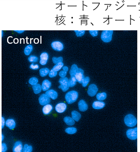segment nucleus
Here are the masks:
<instances>
[{"label": "nucleus", "instance_id": "nucleus-42", "mask_svg": "<svg viewBox=\"0 0 140 152\" xmlns=\"http://www.w3.org/2000/svg\"><path fill=\"white\" fill-rule=\"evenodd\" d=\"M14 31H15V32H17V33H22V32H24V30H22V31L14 30Z\"/></svg>", "mask_w": 140, "mask_h": 152}, {"label": "nucleus", "instance_id": "nucleus-31", "mask_svg": "<svg viewBox=\"0 0 140 152\" xmlns=\"http://www.w3.org/2000/svg\"><path fill=\"white\" fill-rule=\"evenodd\" d=\"M63 61V58L62 57H60L58 58L56 57H53L52 58V61L53 63L55 64H57L59 63L62 62Z\"/></svg>", "mask_w": 140, "mask_h": 152}, {"label": "nucleus", "instance_id": "nucleus-8", "mask_svg": "<svg viewBox=\"0 0 140 152\" xmlns=\"http://www.w3.org/2000/svg\"><path fill=\"white\" fill-rule=\"evenodd\" d=\"M51 46L54 50L57 51H61L64 48L63 44L61 42L58 41L53 42L51 44Z\"/></svg>", "mask_w": 140, "mask_h": 152}, {"label": "nucleus", "instance_id": "nucleus-9", "mask_svg": "<svg viewBox=\"0 0 140 152\" xmlns=\"http://www.w3.org/2000/svg\"><path fill=\"white\" fill-rule=\"evenodd\" d=\"M84 71L82 69L79 68L78 72L75 75L74 77L75 78L76 81L79 83L82 84V82L84 79Z\"/></svg>", "mask_w": 140, "mask_h": 152}, {"label": "nucleus", "instance_id": "nucleus-2", "mask_svg": "<svg viewBox=\"0 0 140 152\" xmlns=\"http://www.w3.org/2000/svg\"><path fill=\"white\" fill-rule=\"evenodd\" d=\"M124 123L127 126L132 127L136 125L137 123L136 118L132 114H128L124 118Z\"/></svg>", "mask_w": 140, "mask_h": 152}, {"label": "nucleus", "instance_id": "nucleus-25", "mask_svg": "<svg viewBox=\"0 0 140 152\" xmlns=\"http://www.w3.org/2000/svg\"><path fill=\"white\" fill-rule=\"evenodd\" d=\"M33 49V47L31 45H28L24 49V53L26 55H29Z\"/></svg>", "mask_w": 140, "mask_h": 152}, {"label": "nucleus", "instance_id": "nucleus-10", "mask_svg": "<svg viewBox=\"0 0 140 152\" xmlns=\"http://www.w3.org/2000/svg\"><path fill=\"white\" fill-rule=\"evenodd\" d=\"M67 107V106L65 103H61L56 105L55 109L58 113H62L66 110Z\"/></svg>", "mask_w": 140, "mask_h": 152}, {"label": "nucleus", "instance_id": "nucleus-21", "mask_svg": "<svg viewBox=\"0 0 140 152\" xmlns=\"http://www.w3.org/2000/svg\"><path fill=\"white\" fill-rule=\"evenodd\" d=\"M64 121L67 125L72 126L75 124L74 120L70 117H66L64 118Z\"/></svg>", "mask_w": 140, "mask_h": 152}, {"label": "nucleus", "instance_id": "nucleus-17", "mask_svg": "<svg viewBox=\"0 0 140 152\" xmlns=\"http://www.w3.org/2000/svg\"><path fill=\"white\" fill-rule=\"evenodd\" d=\"M51 86V82L48 80H45L42 82V88L43 91H47Z\"/></svg>", "mask_w": 140, "mask_h": 152}, {"label": "nucleus", "instance_id": "nucleus-16", "mask_svg": "<svg viewBox=\"0 0 140 152\" xmlns=\"http://www.w3.org/2000/svg\"><path fill=\"white\" fill-rule=\"evenodd\" d=\"M53 109V107L51 104H47L45 105L42 108V112L45 115H48Z\"/></svg>", "mask_w": 140, "mask_h": 152}, {"label": "nucleus", "instance_id": "nucleus-34", "mask_svg": "<svg viewBox=\"0 0 140 152\" xmlns=\"http://www.w3.org/2000/svg\"><path fill=\"white\" fill-rule=\"evenodd\" d=\"M76 32V35L77 37H81L84 34L85 31V30H74Z\"/></svg>", "mask_w": 140, "mask_h": 152}, {"label": "nucleus", "instance_id": "nucleus-23", "mask_svg": "<svg viewBox=\"0 0 140 152\" xmlns=\"http://www.w3.org/2000/svg\"><path fill=\"white\" fill-rule=\"evenodd\" d=\"M40 75L42 77H44L50 72V70L47 68H44L39 71Z\"/></svg>", "mask_w": 140, "mask_h": 152}, {"label": "nucleus", "instance_id": "nucleus-28", "mask_svg": "<svg viewBox=\"0 0 140 152\" xmlns=\"http://www.w3.org/2000/svg\"><path fill=\"white\" fill-rule=\"evenodd\" d=\"M32 150V147L31 145L25 144L24 147L23 152H31Z\"/></svg>", "mask_w": 140, "mask_h": 152}, {"label": "nucleus", "instance_id": "nucleus-22", "mask_svg": "<svg viewBox=\"0 0 140 152\" xmlns=\"http://www.w3.org/2000/svg\"><path fill=\"white\" fill-rule=\"evenodd\" d=\"M32 88L33 90L34 93L36 94L40 93L42 90V86L39 84H36L32 86Z\"/></svg>", "mask_w": 140, "mask_h": 152}, {"label": "nucleus", "instance_id": "nucleus-41", "mask_svg": "<svg viewBox=\"0 0 140 152\" xmlns=\"http://www.w3.org/2000/svg\"><path fill=\"white\" fill-rule=\"evenodd\" d=\"M63 71H64L66 72H67L68 71V68L67 66L63 67Z\"/></svg>", "mask_w": 140, "mask_h": 152}, {"label": "nucleus", "instance_id": "nucleus-6", "mask_svg": "<svg viewBox=\"0 0 140 152\" xmlns=\"http://www.w3.org/2000/svg\"><path fill=\"white\" fill-rule=\"evenodd\" d=\"M39 102L41 105H46L50 103V99L46 94H43L40 96L39 99Z\"/></svg>", "mask_w": 140, "mask_h": 152}, {"label": "nucleus", "instance_id": "nucleus-36", "mask_svg": "<svg viewBox=\"0 0 140 152\" xmlns=\"http://www.w3.org/2000/svg\"><path fill=\"white\" fill-rule=\"evenodd\" d=\"M89 33L93 37H96L98 35V30H89Z\"/></svg>", "mask_w": 140, "mask_h": 152}, {"label": "nucleus", "instance_id": "nucleus-29", "mask_svg": "<svg viewBox=\"0 0 140 152\" xmlns=\"http://www.w3.org/2000/svg\"><path fill=\"white\" fill-rule=\"evenodd\" d=\"M69 80V85L70 87H72L76 84L77 82L75 77H71Z\"/></svg>", "mask_w": 140, "mask_h": 152}, {"label": "nucleus", "instance_id": "nucleus-5", "mask_svg": "<svg viewBox=\"0 0 140 152\" xmlns=\"http://www.w3.org/2000/svg\"><path fill=\"white\" fill-rule=\"evenodd\" d=\"M127 136L128 138L131 140H136L137 138V128L129 129L127 131Z\"/></svg>", "mask_w": 140, "mask_h": 152}, {"label": "nucleus", "instance_id": "nucleus-26", "mask_svg": "<svg viewBox=\"0 0 140 152\" xmlns=\"http://www.w3.org/2000/svg\"><path fill=\"white\" fill-rule=\"evenodd\" d=\"M65 132L69 134H75L77 132V129L76 128L68 127L65 129Z\"/></svg>", "mask_w": 140, "mask_h": 152}, {"label": "nucleus", "instance_id": "nucleus-44", "mask_svg": "<svg viewBox=\"0 0 140 152\" xmlns=\"http://www.w3.org/2000/svg\"><path fill=\"white\" fill-rule=\"evenodd\" d=\"M2 36L3 37V31H2Z\"/></svg>", "mask_w": 140, "mask_h": 152}, {"label": "nucleus", "instance_id": "nucleus-39", "mask_svg": "<svg viewBox=\"0 0 140 152\" xmlns=\"http://www.w3.org/2000/svg\"><path fill=\"white\" fill-rule=\"evenodd\" d=\"M66 75H67V72L64 71H60L59 73V75L61 78L65 77Z\"/></svg>", "mask_w": 140, "mask_h": 152}, {"label": "nucleus", "instance_id": "nucleus-3", "mask_svg": "<svg viewBox=\"0 0 140 152\" xmlns=\"http://www.w3.org/2000/svg\"><path fill=\"white\" fill-rule=\"evenodd\" d=\"M113 30H104L102 32L101 39L105 43L111 42L112 39Z\"/></svg>", "mask_w": 140, "mask_h": 152}, {"label": "nucleus", "instance_id": "nucleus-7", "mask_svg": "<svg viewBox=\"0 0 140 152\" xmlns=\"http://www.w3.org/2000/svg\"><path fill=\"white\" fill-rule=\"evenodd\" d=\"M98 88L94 84H92L89 86L88 90V94L91 97H93L96 95L98 91Z\"/></svg>", "mask_w": 140, "mask_h": 152}, {"label": "nucleus", "instance_id": "nucleus-27", "mask_svg": "<svg viewBox=\"0 0 140 152\" xmlns=\"http://www.w3.org/2000/svg\"><path fill=\"white\" fill-rule=\"evenodd\" d=\"M63 65H64V64L63 63H59L54 66L53 68H52V69L54 71L57 72L59 71H60L62 68V67H63Z\"/></svg>", "mask_w": 140, "mask_h": 152}, {"label": "nucleus", "instance_id": "nucleus-4", "mask_svg": "<svg viewBox=\"0 0 140 152\" xmlns=\"http://www.w3.org/2000/svg\"><path fill=\"white\" fill-rule=\"evenodd\" d=\"M59 82L60 84L58 87L59 89H61L62 91L65 92L67 91L70 87L69 80L67 77L61 78L59 80Z\"/></svg>", "mask_w": 140, "mask_h": 152}, {"label": "nucleus", "instance_id": "nucleus-14", "mask_svg": "<svg viewBox=\"0 0 140 152\" xmlns=\"http://www.w3.org/2000/svg\"><path fill=\"white\" fill-rule=\"evenodd\" d=\"M46 94L48 97L52 99L55 100L58 97V93L54 90H48L46 92Z\"/></svg>", "mask_w": 140, "mask_h": 152}, {"label": "nucleus", "instance_id": "nucleus-11", "mask_svg": "<svg viewBox=\"0 0 140 152\" xmlns=\"http://www.w3.org/2000/svg\"><path fill=\"white\" fill-rule=\"evenodd\" d=\"M23 151L22 144L21 141H17L15 143L13 148V152H22Z\"/></svg>", "mask_w": 140, "mask_h": 152}, {"label": "nucleus", "instance_id": "nucleus-24", "mask_svg": "<svg viewBox=\"0 0 140 152\" xmlns=\"http://www.w3.org/2000/svg\"><path fill=\"white\" fill-rule=\"evenodd\" d=\"M107 94L105 92L97 94L96 96L97 99L99 101H103L105 99L107 98Z\"/></svg>", "mask_w": 140, "mask_h": 152}, {"label": "nucleus", "instance_id": "nucleus-1", "mask_svg": "<svg viewBox=\"0 0 140 152\" xmlns=\"http://www.w3.org/2000/svg\"><path fill=\"white\" fill-rule=\"evenodd\" d=\"M78 93L75 91H70L66 93L65 98L68 104H71L75 102L78 98Z\"/></svg>", "mask_w": 140, "mask_h": 152}, {"label": "nucleus", "instance_id": "nucleus-35", "mask_svg": "<svg viewBox=\"0 0 140 152\" xmlns=\"http://www.w3.org/2000/svg\"><path fill=\"white\" fill-rule=\"evenodd\" d=\"M57 71H53V69L52 70L50 71V72L49 73V77L50 78L54 77L55 76H57Z\"/></svg>", "mask_w": 140, "mask_h": 152}, {"label": "nucleus", "instance_id": "nucleus-12", "mask_svg": "<svg viewBox=\"0 0 140 152\" xmlns=\"http://www.w3.org/2000/svg\"><path fill=\"white\" fill-rule=\"evenodd\" d=\"M48 59V55L47 53H43L40 56V63L42 65H46Z\"/></svg>", "mask_w": 140, "mask_h": 152}, {"label": "nucleus", "instance_id": "nucleus-19", "mask_svg": "<svg viewBox=\"0 0 140 152\" xmlns=\"http://www.w3.org/2000/svg\"><path fill=\"white\" fill-rule=\"evenodd\" d=\"M78 68L76 64H73L71 67V69L69 73L71 75V77H74L75 75L78 72Z\"/></svg>", "mask_w": 140, "mask_h": 152}, {"label": "nucleus", "instance_id": "nucleus-40", "mask_svg": "<svg viewBox=\"0 0 140 152\" xmlns=\"http://www.w3.org/2000/svg\"><path fill=\"white\" fill-rule=\"evenodd\" d=\"M5 125V119L3 117H2V129H3L4 128Z\"/></svg>", "mask_w": 140, "mask_h": 152}, {"label": "nucleus", "instance_id": "nucleus-37", "mask_svg": "<svg viewBox=\"0 0 140 152\" xmlns=\"http://www.w3.org/2000/svg\"><path fill=\"white\" fill-rule=\"evenodd\" d=\"M39 65L38 64H36V65H34L33 63L31 64V65H30V68L31 69H33V70H36L39 69Z\"/></svg>", "mask_w": 140, "mask_h": 152}, {"label": "nucleus", "instance_id": "nucleus-43", "mask_svg": "<svg viewBox=\"0 0 140 152\" xmlns=\"http://www.w3.org/2000/svg\"><path fill=\"white\" fill-rule=\"evenodd\" d=\"M4 136L3 135V134H2V141H3V140L4 139Z\"/></svg>", "mask_w": 140, "mask_h": 152}, {"label": "nucleus", "instance_id": "nucleus-13", "mask_svg": "<svg viewBox=\"0 0 140 152\" xmlns=\"http://www.w3.org/2000/svg\"><path fill=\"white\" fill-rule=\"evenodd\" d=\"M78 108L81 112H85L88 109V105L86 102L83 100H81L78 102Z\"/></svg>", "mask_w": 140, "mask_h": 152}, {"label": "nucleus", "instance_id": "nucleus-33", "mask_svg": "<svg viewBox=\"0 0 140 152\" xmlns=\"http://www.w3.org/2000/svg\"><path fill=\"white\" fill-rule=\"evenodd\" d=\"M38 58L36 56L31 55L28 58V60L30 62H36L38 61Z\"/></svg>", "mask_w": 140, "mask_h": 152}, {"label": "nucleus", "instance_id": "nucleus-38", "mask_svg": "<svg viewBox=\"0 0 140 152\" xmlns=\"http://www.w3.org/2000/svg\"><path fill=\"white\" fill-rule=\"evenodd\" d=\"M7 150L6 144L4 143L2 144V152H6Z\"/></svg>", "mask_w": 140, "mask_h": 152}, {"label": "nucleus", "instance_id": "nucleus-20", "mask_svg": "<svg viewBox=\"0 0 140 152\" xmlns=\"http://www.w3.org/2000/svg\"><path fill=\"white\" fill-rule=\"evenodd\" d=\"M72 118L76 122H78L81 118L80 114L76 111H73L71 112Z\"/></svg>", "mask_w": 140, "mask_h": 152}, {"label": "nucleus", "instance_id": "nucleus-32", "mask_svg": "<svg viewBox=\"0 0 140 152\" xmlns=\"http://www.w3.org/2000/svg\"><path fill=\"white\" fill-rule=\"evenodd\" d=\"M89 81H90V78L89 77L87 76V77L84 78V79L82 83V85L83 87H86L88 85V83H89Z\"/></svg>", "mask_w": 140, "mask_h": 152}, {"label": "nucleus", "instance_id": "nucleus-30", "mask_svg": "<svg viewBox=\"0 0 140 152\" xmlns=\"http://www.w3.org/2000/svg\"><path fill=\"white\" fill-rule=\"evenodd\" d=\"M38 79L36 77L31 78L29 80V83L30 84L34 86L35 85L37 84V83L38 82Z\"/></svg>", "mask_w": 140, "mask_h": 152}, {"label": "nucleus", "instance_id": "nucleus-15", "mask_svg": "<svg viewBox=\"0 0 140 152\" xmlns=\"http://www.w3.org/2000/svg\"><path fill=\"white\" fill-rule=\"evenodd\" d=\"M105 106V103L101 101H95L93 104L92 107L95 109L99 110L102 109Z\"/></svg>", "mask_w": 140, "mask_h": 152}, {"label": "nucleus", "instance_id": "nucleus-18", "mask_svg": "<svg viewBox=\"0 0 140 152\" xmlns=\"http://www.w3.org/2000/svg\"><path fill=\"white\" fill-rule=\"evenodd\" d=\"M6 125L8 127L10 130H12L14 129L16 126V123L15 121L13 119H8L5 123Z\"/></svg>", "mask_w": 140, "mask_h": 152}]
</instances>
